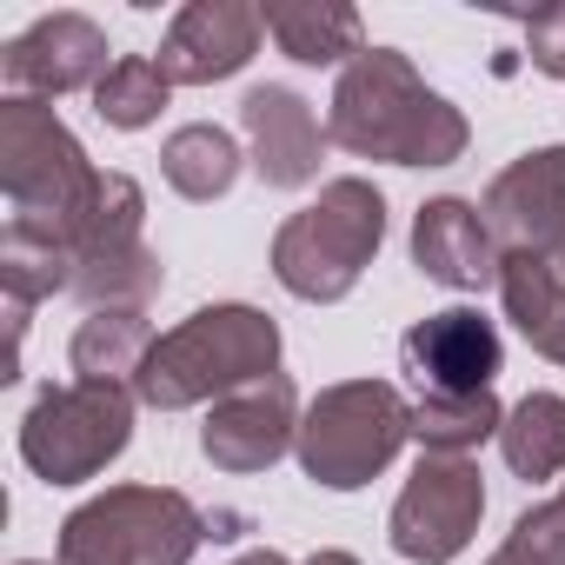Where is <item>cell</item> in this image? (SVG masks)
<instances>
[{"label": "cell", "mask_w": 565, "mask_h": 565, "mask_svg": "<svg viewBox=\"0 0 565 565\" xmlns=\"http://www.w3.org/2000/svg\"><path fill=\"white\" fill-rule=\"evenodd\" d=\"M413 259H419L426 279H439V287H452V294L499 287V266H505L486 213L466 206V200H426L419 206V220H413Z\"/></svg>", "instance_id": "cell-15"}, {"label": "cell", "mask_w": 565, "mask_h": 565, "mask_svg": "<svg viewBox=\"0 0 565 565\" xmlns=\"http://www.w3.org/2000/svg\"><path fill=\"white\" fill-rule=\"evenodd\" d=\"M266 34L279 41V54L300 67H333V61H360L366 54V28L340 0H266L259 8Z\"/></svg>", "instance_id": "cell-17"}, {"label": "cell", "mask_w": 565, "mask_h": 565, "mask_svg": "<svg viewBox=\"0 0 565 565\" xmlns=\"http://www.w3.org/2000/svg\"><path fill=\"white\" fill-rule=\"evenodd\" d=\"M273 373H279V327L259 307H200L193 320L153 340L134 393L160 413H180L213 393H246Z\"/></svg>", "instance_id": "cell-2"}, {"label": "cell", "mask_w": 565, "mask_h": 565, "mask_svg": "<svg viewBox=\"0 0 565 565\" xmlns=\"http://www.w3.org/2000/svg\"><path fill=\"white\" fill-rule=\"evenodd\" d=\"M127 439H134V393L100 386V380L47 386L21 419V459L47 486H81L107 472L127 452Z\"/></svg>", "instance_id": "cell-8"}, {"label": "cell", "mask_w": 565, "mask_h": 565, "mask_svg": "<svg viewBox=\"0 0 565 565\" xmlns=\"http://www.w3.org/2000/svg\"><path fill=\"white\" fill-rule=\"evenodd\" d=\"M486 565H565V486H558L545 505L519 512L512 532H505V545H499Z\"/></svg>", "instance_id": "cell-24"}, {"label": "cell", "mask_w": 565, "mask_h": 565, "mask_svg": "<svg viewBox=\"0 0 565 565\" xmlns=\"http://www.w3.org/2000/svg\"><path fill=\"white\" fill-rule=\"evenodd\" d=\"M160 173H167V186L180 200H220L239 180V147H233V134L200 120V127H180L160 147Z\"/></svg>", "instance_id": "cell-21"}, {"label": "cell", "mask_w": 565, "mask_h": 565, "mask_svg": "<svg viewBox=\"0 0 565 565\" xmlns=\"http://www.w3.org/2000/svg\"><path fill=\"white\" fill-rule=\"evenodd\" d=\"M307 565H360V558H353V552H313Z\"/></svg>", "instance_id": "cell-27"}, {"label": "cell", "mask_w": 565, "mask_h": 565, "mask_svg": "<svg viewBox=\"0 0 565 565\" xmlns=\"http://www.w3.org/2000/svg\"><path fill=\"white\" fill-rule=\"evenodd\" d=\"M21 565H34V558H21Z\"/></svg>", "instance_id": "cell-29"}, {"label": "cell", "mask_w": 565, "mask_h": 565, "mask_svg": "<svg viewBox=\"0 0 565 565\" xmlns=\"http://www.w3.org/2000/svg\"><path fill=\"white\" fill-rule=\"evenodd\" d=\"M399 360L419 393H492V373L505 366V340L479 307H446L399 340Z\"/></svg>", "instance_id": "cell-11"}, {"label": "cell", "mask_w": 565, "mask_h": 565, "mask_svg": "<svg viewBox=\"0 0 565 565\" xmlns=\"http://www.w3.org/2000/svg\"><path fill=\"white\" fill-rule=\"evenodd\" d=\"M499 300H505V320L525 333V347L565 366V273L545 253H505Z\"/></svg>", "instance_id": "cell-18"}, {"label": "cell", "mask_w": 565, "mask_h": 565, "mask_svg": "<svg viewBox=\"0 0 565 565\" xmlns=\"http://www.w3.org/2000/svg\"><path fill=\"white\" fill-rule=\"evenodd\" d=\"M259 8L246 0H193V8L173 14L167 41H160V74L173 87H213V81H233L253 54H259Z\"/></svg>", "instance_id": "cell-12"}, {"label": "cell", "mask_w": 565, "mask_h": 565, "mask_svg": "<svg viewBox=\"0 0 565 565\" xmlns=\"http://www.w3.org/2000/svg\"><path fill=\"white\" fill-rule=\"evenodd\" d=\"M545 259H552V266H558V273H565V233H558V246H552V253H545Z\"/></svg>", "instance_id": "cell-28"}, {"label": "cell", "mask_w": 565, "mask_h": 565, "mask_svg": "<svg viewBox=\"0 0 565 565\" xmlns=\"http://www.w3.org/2000/svg\"><path fill=\"white\" fill-rule=\"evenodd\" d=\"M206 519L173 486H107L61 525V565H186Z\"/></svg>", "instance_id": "cell-5"}, {"label": "cell", "mask_w": 565, "mask_h": 565, "mask_svg": "<svg viewBox=\"0 0 565 565\" xmlns=\"http://www.w3.org/2000/svg\"><path fill=\"white\" fill-rule=\"evenodd\" d=\"M499 426H505V406L492 393H419L413 406V439L452 459H466L479 439H499Z\"/></svg>", "instance_id": "cell-22"}, {"label": "cell", "mask_w": 565, "mask_h": 565, "mask_svg": "<svg viewBox=\"0 0 565 565\" xmlns=\"http://www.w3.org/2000/svg\"><path fill=\"white\" fill-rule=\"evenodd\" d=\"M0 186H8L14 226H34L67 246L74 220L87 213L100 186V167L81 153V140L67 134V120L47 100L8 94V107H0Z\"/></svg>", "instance_id": "cell-4"}, {"label": "cell", "mask_w": 565, "mask_h": 565, "mask_svg": "<svg viewBox=\"0 0 565 565\" xmlns=\"http://www.w3.org/2000/svg\"><path fill=\"white\" fill-rule=\"evenodd\" d=\"M386 239V200L373 180H327L313 206H300L287 226L273 233V279L294 300L333 307L360 287V273L373 266Z\"/></svg>", "instance_id": "cell-3"}, {"label": "cell", "mask_w": 565, "mask_h": 565, "mask_svg": "<svg viewBox=\"0 0 565 565\" xmlns=\"http://www.w3.org/2000/svg\"><path fill=\"white\" fill-rule=\"evenodd\" d=\"M8 87L21 100H54L74 87H100L114 74L107 61V34L87 14H41L21 41H8Z\"/></svg>", "instance_id": "cell-13"}, {"label": "cell", "mask_w": 565, "mask_h": 565, "mask_svg": "<svg viewBox=\"0 0 565 565\" xmlns=\"http://www.w3.org/2000/svg\"><path fill=\"white\" fill-rule=\"evenodd\" d=\"M239 127L253 140V173L266 186H307L320 180V120L294 87H253L239 100Z\"/></svg>", "instance_id": "cell-16"}, {"label": "cell", "mask_w": 565, "mask_h": 565, "mask_svg": "<svg viewBox=\"0 0 565 565\" xmlns=\"http://www.w3.org/2000/svg\"><path fill=\"white\" fill-rule=\"evenodd\" d=\"M525 61H532L539 74L565 81V0H558V8H539V14L525 21Z\"/></svg>", "instance_id": "cell-25"}, {"label": "cell", "mask_w": 565, "mask_h": 565, "mask_svg": "<svg viewBox=\"0 0 565 565\" xmlns=\"http://www.w3.org/2000/svg\"><path fill=\"white\" fill-rule=\"evenodd\" d=\"M499 452L519 479H558L565 472V399L525 393L499 426Z\"/></svg>", "instance_id": "cell-20"}, {"label": "cell", "mask_w": 565, "mask_h": 565, "mask_svg": "<svg viewBox=\"0 0 565 565\" xmlns=\"http://www.w3.org/2000/svg\"><path fill=\"white\" fill-rule=\"evenodd\" d=\"M300 393L287 373H273L246 393H226L206 426H200V452L220 466V472H266L279 452H287L300 439Z\"/></svg>", "instance_id": "cell-10"}, {"label": "cell", "mask_w": 565, "mask_h": 565, "mask_svg": "<svg viewBox=\"0 0 565 565\" xmlns=\"http://www.w3.org/2000/svg\"><path fill=\"white\" fill-rule=\"evenodd\" d=\"M406 439H413V406L386 380H347V386H327L307 406L294 452H300L313 486L360 492L373 472H386L399 459Z\"/></svg>", "instance_id": "cell-6"}, {"label": "cell", "mask_w": 565, "mask_h": 565, "mask_svg": "<svg viewBox=\"0 0 565 565\" xmlns=\"http://www.w3.org/2000/svg\"><path fill=\"white\" fill-rule=\"evenodd\" d=\"M167 94H173V81L160 74V61H147V54H120L114 74L94 87V114H100L107 127H120V134H140V127L160 120Z\"/></svg>", "instance_id": "cell-23"}, {"label": "cell", "mask_w": 565, "mask_h": 565, "mask_svg": "<svg viewBox=\"0 0 565 565\" xmlns=\"http://www.w3.org/2000/svg\"><path fill=\"white\" fill-rule=\"evenodd\" d=\"M140 220H147V193H140L127 173H100L87 213H81L74 233H67L74 294H81L94 313H147V300L160 294L167 273H160V259L147 253Z\"/></svg>", "instance_id": "cell-7"}, {"label": "cell", "mask_w": 565, "mask_h": 565, "mask_svg": "<svg viewBox=\"0 0 565 565\" xmlns=\"http://www.w3.org/2000/svg\"><path fill=\"white\" fill-rule=\"evenodd\" d=\"M327 140L360 153V160H393V167H452L472 140L466 114L433 94L399 47H366L347 61L327 114Z\"/></svg>", "instance_id": "cell-1"}, {"label": "cell", "mask_w": 565, "mask_h": 565, "mask_svg": "<svg viewBox=\"0 0 565 565\" xmlns=\"http://www.w3.org/2000/svg\"><path fill=\"white\" fill-rule=\"evenodd\" d=\"M479 512H486V479L472 459H452V452H426L413 466V479L399 486L393 499V552L413 558V565H446L472 545L479 532Z\"/></svg>", "instance_id": "cell-9"}, {"label": "cell", "mask_w": 565, "mask_h": 565, "mask_svg": "<svg viewBox=\"0 0 565 565\" xmlns=\"http://www.w3.org/2000/svg\"><path fill=\"white\" fill-rule=\"evenodd\" d=\"M153 353V333H147V313H87L81 333H74V373L81 380H100V386H127L140 380Z\"/></svg>", "instance_id": "cell-19"}, {"label": "cell", "mask_w": 565, "mask_h": 565, "mask_svg": "<svg viewBox=\"0 0 565 565\" xmlns=\"http://www.w3.org/2000/svg\"><path fill=\"white\" fill-rule=\"evenodd\" d=\"M486 226L505 253H552L565 233V147L519 153L486 186Z\"/></svg>", "instance_id": "cell-14"}, {"label": "cell", "mask_w": 565, "mask_h": 565, "mask_svg": "<svg viewBox=\"0 0 565 565\" xmlns=\"http://www.w3.org/2000/svg\"><path fill=\"white\" fill-rule=\"evenodd\" d=\"M233 565H287V558H279V552H239Z\"/></svg>", "instance_id": "cell-26"}]
</instances>
